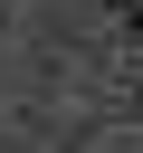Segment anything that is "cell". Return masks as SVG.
Instances as JSON below:
<instances>
[{
	"instance_id": "6da1fadb",
	"label": "cell",
	"mask_w": 143,
	"mask_h": 153,
	"mask_svg": "<svg viewBox=\"0 0 143 153\" xmlns=\"http://www.w3.org/2000/svg\"><path fill=\"white\" fill-rule=\"evenodd\" d=\"M124 29H133V48H143V0H133V19H124Z\"/></svg>"
}]
</instances>
